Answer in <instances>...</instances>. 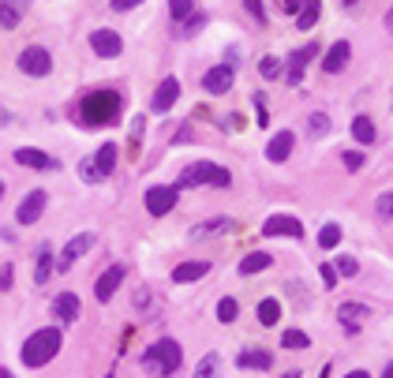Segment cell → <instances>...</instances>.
I'll return each mask as SVG.
<instances>
[{
	"instance_id": "1",
	"label": "cell",
	"mask_w": 393,
	"mask_h": 378,
	"mask_svg": "<svg viewBox=\"0 0 393 378\" xmlns=\"http://www.w3.org/2000/svg\"><path fill=\"white\" fill-rule=\"evenodd\" d=\"M79 116H83V124H90V127L113 124L116 116H120V94L116 90H94V94H86L83 105H79Z\"/></svg>"
},
{
	"instance_id": "2",
	"label": "cell",
	"mask_w": 393,
	"mask_h": 378,
	"mask_svg": "<svg viewBox=\"0 0 393 378\" xmlns=\"http://www.w3.org/2000/svg\"><path fill=\"white\" fill-rule=\"evenodd\" d=\"M60 344H64L60 330H57V326H46V330L30 333L19 356H23V363H27V367H46V363L53 360V356L60 352Z\"/></svg>"
},
{
	"instance_id": "3",
	"label": "cell",
	"mask_w": 393,
	"mask_h": 378,
	"mask_svg": "<svg viewBox=\"0 0 393 378\" xmlns=\"http://www.w3.org/2000/svg\"><path fill=\"white\" fill-rule=\"evenodd\" d=\"M180 344L172 341V337H161L158 344H150V349L143 352V367H146V374H158V378H169V374H177V367H180Z\"/></svg>"
},
{
	"instance_id": "4",
	"label": "cell",
	"mask_w": 393,
	"mask_h": 378,
	"mask_svg": "<svg viewBox=\"0 0 393 378\" xmlns=\"http://www.w3.org/2000/svg\"><path fill=\"white\" fill-rule=\"evenodd\" d=\"M199 183H217V188H228L233 183V176H228V169L221 165H210V161H195V165H188L180 172L177 188H199Z\"/></svg>"
},
{
	"instance_id": "5",
	"label": "cell",
	"mask_w": 393,
	"mask_h": 378,
	"mask_svg": "<svg viewBox=\"0 0 393 378\" xmlns=\"http://www.w3.org/2000/svg\"><path fill=\"white\" fill-rule=\"evenodd\" d=\"M19 71H23V75H34V79L49 75V71H53V52L41 49V46H27L23 52H19Z\"/></svg>"
},
{
	"instance_id": "6",
	"label": "cell",
	"mask_w": 393,
	"mask_h": 378,
	"mask_svg": "<svg viewBox=\"0 0 393 378\" xmlns=\"http://www.w3.org/2000/svg\"><path fill=\"white\" fill-rule=\"evenodd\" d=\"M90 247H94V232H79V236H71V240L64 244V251L57 255V262H53V266H57L60 274H68V270H71L75 262H79V258H83L86 251H90Z\"/></svg>"
},
{
	"instance_id": "7",
	"label": "cell",
	"mask_w": 393,
	"mask_h": 378,
	"mask_svg": "<svg viewBox=\"0 0 393 378\" xmlns=\"http://www.w3.org/2000/svg\"><path fill=\"white\" fill-rule=\"evenodd\" d=\"M146 210L154 214V218H161V214H169L172 206L180 202V188L172 183V188H146Z\"/></svg>"
},
{
	"instance_id": "8",
	"label": "cell",
	"mask_w": 393,
	"mask_h": 378,
	"mask_svg": "<svg viewBox=\"0 0 393 378\" xmlns=\"http://www.w3.org/2000/svg\"><path fill=\"white\" fill-rule=\"evenodd\" d=\"M177 98H180V83H177V75H169V79L158 83L154 98H150V113H169L177 105Z\"/></svg>"
},
{
	"instance_id": "9",
	"label": "cell",
	"mask_w": 393,
	"mask_h": 378,
	"mask_svg": "<svg viewBox=\"0 0 393 378\" xmlns=\"http://www.w3.org/2000/svg\"><path fill=\"white\" fill-rule=\"evenodd\" d=\"M300 232H303V225L292 214H270L262 221V236H300Z\"/></svg>"
},
{
	"instance_id": "10",
	"label": "cell",
	"mask_w": 393,
	"mask_h": 378,
	"mask_svg": "<svg viewBox=\"0 0 393 378\" xmlns=\"http://www.w3.org/2000/svg\"><path fill=\"white\" fill-rule=\"evenodd\" d=\"M46 191H30V195H23V202H19V210H15V221L19 225H34L38 218H41V210H46Z\"/></svg>"
},
{
	"instance_id": "11",
	"label": "cell",
	"mask_w": 393,
	"mask_h": 378,
	"mask_svg": "<svg viewBox=\"0 0 393 378\" xmlns=\"http://www.w3.org/2000/svg\"><path fill=\"white\" fill-rule=\"evenodd\" d=\"M90 49L97 52V57L113 60V57H120V49H124V41H120V34H116V30H94V34H90Z\"/></svg>"
},
{
	"instance_id": "12",
	"label": "cell",
	"mask_w": 393,
	"mask_h": 378,
	"mask_svg": "<svg viewBox=\"0 0 393 378\" xmlns=\"http://www.w3.org/2000/svg\"><path fill=\"white\" fill-rule=\"evenodd\" d=\"M233 68H228V64H217V68H210L206 71V79H202V86H206V94H217V98H221V94H228L233 90Z\"/></svg>"
},
{
	"instance_id": "13",
	"label": "cell",
	"mask_w": 393,
	"mask_h": 378,
	"mask_svg": "<svg viewBox=\"0 0 393 378\" xmlns=\"http://www.w3.org/2000/svg\"><path fill=\"white\" fill-rule=\"evenodd\" d=\"M348 57H352V46H348V41H333V46L326 49V57H322V71L326 75L345 71L348 68Z\"/></svg>"
},
{
	"instance_id": "14",
	"label": "cell",
	"mask_w": 393,
	"mask_h": 378,
	"mask_svg": "<svg viewBox=\"0 0 393 378\" xmlns=\"http://www.w3.org/2000/svg\"><path fill=\"white\" fill-rule=\"evenodd\" d=\"M120 281H124V266H109L102 277H97V285H94V296L102 300V304H109L113 300V293L120 288Z\"/></svg>"
},
{
	"instance_id": "15",
	"label": "cell",
	"mask_w": 393,
	"mask_h": 378,
	"mask_svg": "<svg viewBox=\"0 0 393 378\" xmlns=\"http://www.w3.org/2000/svg\"><path fill=\"white\" fill-rule=\"evenodd\" d=\"M15 161H19V165H27V169H38V172H53V169H57V158L41 154V150H30V146L15 150Z\"/></svg>"
},
{
	"instance_id": "16",
	"label": "cell",
	"mask_w": 393,
	"mask_h": 378,
	"mask_svg": "<svg viewBox=\"0 0 393 378\" xmlns=\"http://www.w3.org/2000/svg\"><path fill=\"white\" fill-rule=\"evenodd\" d=\"M315 52H319V46H303V49H296L289 57V83L296 86V83H303V68L315 60Z\"/></svg>"
},
{
	"instance_id": "17",
	"label": "cell",
	"mask_w": 393,
	"mask_h": 378,
	"mask_svg": "<svg viewBox=\"0 0 393 378\" xmlns=\"http://www.w3.org/2000/svg\"><path fill=\"white\" fill-rule=\"evenodd\" d=\"M210 274V262H202V258H191V262H180L177 270H172V281L177 285H191V281H199Z\"/></svg>"
},
{
	"instance_id": "18",
	"label": "cell",
	"mask_w": 393,
	"mask_h": 378,
	"mask_svg": "<svg viewBox=\"0 0 393 378\" xmlns=\"http://www.w3.org/2000/svg\"><path fill=\"white\" fill-rule=\"evenodd\" d=\"M292 143H296V139H292V132H277L274 139H270V146H266V161L281 165V161L292 154Z\"/></svg>"
},
{
	"instance_id": "19",
	"label": "cell",
	"mask_w": 393,
	"mask_h": 378,
	"mask_svg": "<svg viewBox=\"0 0 393 378\" xmlns=\"http://www.w3.org/2000/svg\"><path fill=\"white\" fill-rule=\"evenodd\" d=\"M270 363H274V356L266 349H247V352L236 356V367H244V371H266Z\"/></svg>"
},
{
	"instance_id": "20",
	"label": "cell",
	"mask_w": 393,
	"mask_h": 378,
	"mask_svg": "<svg viewBox=\"0 0 393 378\" xmlns=\"http://www.w3.org/2000/svg\"><path fill=\"white\" fill-rule=\"evenodd\" d=\"M23 12H27L23 0H0V27L15 30L19 23H23Z\"/></svg>"
},
{
	"instance_id": "21",
	"label": "cell",
	"mask_w": 393,
	"mask_h": 378,
	"mask_svg": "<svg viewBox=\"0 0 393 378\" xmlns=\"http://www.w3.org/2000/svg\"><path fill=\"white\" fill-rule=\"evenodd\" d=\"M236 229V221L233 218H210V221H199L191 229L195 240H202V236H221V232H233Z\"/></svg>"
},
{
	"instance_id": "22",
	"label": "cell",
	"mask_w": 393,
	"mask_h": 378,
	"mask_svg": "<svg viewBox=\"0 0 393 378\" xmlns=\"http://www.w3.org/2000/svg\"><path fill=\"white\" fill-rule=\"evenodd\" d=\"M53 311H57L60 322H75V318H79V296H75V293H60L57 300H53Z\"/></svg>"
},
{
	"instance_id": "23",
	"label": "cell",
	"mask_w": 393,
	"mask_h": 378,
	"mask_svg": "<svg viewBox=\"0 0 393 378\" xmlns=\"http://www.w3.org/2000/svg\"><path fill=\"white\" fill-rule=\"evenodd\" d=\"M319 12H322V0H300V8H296V27H300V30H311L315 23H319Z\"/></svg>"
},
{
	"instance_id": "24",
	"label": "cell",
	"mask_w": 393,
	"mask_h": 378,
	"mask_svg": "<svg viewBox=\"0 0 393 378\" xmlns=\"http://www.w3.org/2000/svg\"><path fill=\"white\" fill-rule=\"evenodd\" d=\"M94 169H97V176H109V172L116 169V143H105L102 150H97V158H94Z\"/></svg>"
},
{
	"instance_id": "25",
	"label": "cell",
	"mask_w": 393,
	"mask_h": 378,
	"mask_svg": "<svg viewBox=\"0 0 393 378\" xmlns=\"http://www.w3.org/2000/svg\"><path fill=\"white\" fill-rule=\"evenodd\" d=\"M270 266H274V258H270L266 251H251L247 258H244V262H240V274H262V270H270Z\"/></svg>"
},
{
	"instance_id": "26",
	"label": "cell",
	"mask_w": 393,
	"mask_h": 378,
	"mask_svg": "<svg viewBox=\"0 0 393 378\" xmlns=\"http://www.w3.org/2000/svg\"><path fill=\"white\" fill-rule=\"evenodd\" d=\"M367 315H371V311H367L364 304H341V307H337V318H341L348 330H356L359 318H367Z\"/></svg>"
},
{
	"instance_id": "27",
	"label": "cell",
	"mask_w": 393,
	"mask_h": 378,
	"mask_svg": "<svg viewBox=\"0 0 393 378\" xmlns=\"http://www.w3.org/2000/svg\"><path fill=\"white\" fill-rule=\"evenodd\" d=\"M352 139H356V143H364V146L375 143V124H371V116H356V120H352Z\"/></svg>"
},
{
	"instance_id": "28",
	"label": "cell",
	"mask_w": 393,
	"mask_h": 378,
	"mask_svg": "<svg viewBox=\"0 0 393 378\" xmlns=\"http://www.w3.org/2000/svg\"><path fill=\"white\" fill-rule=\"evenodd\" d=\"M277 318H281V304H277V300H262V304H258V322H262V326H274Z\"/></svg>"
},
{
	"instance_id": "29",
	"label": "cell",
	"mask_w": 393,
	"mask_h": 378,
	"mask_svg": "<svg viewBox=\"0 0 393 378\" xmlns=\"http://www.w3.org/2000/svg\"><path fill=\"white\" fill-rule=\"evenodd\" d=\"M180 23H184V27H180V34H184V38H191V34H199V30L206 27V15H202V12H191V15H184Z\"/></svg>"
},
{
	"instance_id": "30",
	"label": "cell",
	"mask_w": 393,
	"mask_h": 378,
	"mask_svg": "<svg viewBox=\"0 0 393 378\" xmlns=\"http://www.w3.org/2000/svg\"><path fill=\"white\" fill-rule=\"evenodd\" d=\"M236 315H240V304L233 296H225L221 304H217V322H225V326H228V322H236Z\"/></svg>"
},
{
	"instance_id": "31",
	"label": "cell",
	"mask_w": 393,
	"mask_h": 378,
	"mask_svg": "<svg viewBox=\"0 0 393 378\" xmlns=\"http://www.w3.org/2000/svg\"><path fill=\"white\" fill-rule=\"evenodd\" d=\"M319 244L326 247V251H330V247H337V244H341V225H322V232H319Z\"/></svg>"
},
{
	"instance_id": "32",
	"label": "cell",
	"mask_w": 393,
	"mask_h": 378,
	"mask_svg": "<svg viewBox=\"0 0 393 378\" xmlns=\"http://www.w3.org/2000/svg\"><path fill=\"white\" fill-rule=\"evenodd\" d=\"M281 344H285V349H308L311 337H308V333H300V330H285V333H281Z\"/></svg>"
},
{
	"instance_id": "33",
	"label": "cell",
	"mask_w": 393,
	"mask_h": 378,
	"mask_svg": "<svg viewBox=\"0 0 393 378\" xmlns=\"http://www.w3.org/2000/svg\"><path fill=\"white\" fill-rule=\"evenodd\" d=\"M333 270H337V277H356V274H359V262H356L352 255H341V258L333 262Z\"/></svg>"
},
{
	"instance_id": "34",
	"label": "cell",
	"mask_w": 393,
	"mask_h": 378,
	"mask_svg": "<svg viewBox=\"0 0 393 378\" xmlns=\"http://www.w3.org/2000/svg\"><path fill=\"white\" fill-rule=\"evenodd\" d=\"M258 75H262V79H277V75H281V60L277 57H262L258 60Z\"/></svg>"
},
{
	"instance_id": "35",
	"label": "cell",
	"mask_w": 393,
	"mask_h": 378,
	"mask_svg": "<svg viewBox=\"0 0 393 378\" xmlns=\"http://www.w3.org/2000/svg\"><path fill=\"white\" fill-rule=\"evenodd\" d=\"M191 12H195V0H169V15L177 19V23L184 15H191Z\"/></svg>"
},
{
	"instance_id": "36",
	"label": "cell",
	"mask_w": 393,
	"mask_h": 378,
	"mask_svg": "<svg viewBox=\"0 0 393 378\" xmlns=\"http://www.w3.org/2000/svg\"><path fill=\"white\" fill-rule=\"evenodd\" d=\"M49 274H53V255L41 251V255H38V274H34V281H38V285H46Z\"/></svg>"
},
{
	"instance_id": "37",
	"label": "cell",
	"mask_w": 393,
	"mask_h": 378,
	"mask_svg": "<svg viewBox=\"0 0 393 378\" xmlns=\"http://www.w3.org/2000/svg\"><path fill=\"white\" fill-rule=\"evenodd\" d=\"M308 127H311V135H326V132H330V116H326V113H311Z\"/></svg>"
},
{
	"instance_id": "38",
	"label": "cell",
	"mask_w": 393,
	"mask_h": 378,
	"mask_svg": "<svg viewBox=\"0 0 393 378\" xmlns=\"http://www.w3.org/2000/svg\"><path fill=\"white\" fill-rule=\"evenodd\" d=\"M244 8L255 23H266V4H262V0H244Z\"/></svg>"
},
{
	"instance_id": "39",
	"label": "cell",
	"mask_w": 393,
	"mask_h": 378,
	"mask_svg": "<svg viewBox=\"0 0 393 378\" xmlns=\"http://www.w3.org/2000/svg\"><path fill=\"white\" fill-rule=\"evenodd\" d=\"M214 371H217V356H206V360L195 367V378H214Z\"/></svg>"
},
{
	"instance_id": "40",
	"label": "cell",
	"mask_w": 393,
	"mask_h": 378,
	"mask_svg": "<svg viewBox=\"0 0 393 378\" xmlns=\"http://www.w3.org/2000/svg\"><path fill=\"white\" fill-rule=\"evenodd\" d=\"M79 176L86 180V183H97L102 176H97V169H94V161H79Z\"/></svg>"
},
{
	"instance_id": "41",
	"label": "cell",
	"mask_w": 393,
	"mask_h": 378,
	"mask_svg": "<svg viewBox=\"0 0 393 378\" xmlns=\"http://www.w3.org/2000/svg\"><path fill=\"white\" fill-rule=\"evenodd\" d=\"M341 161H345V169H352V172H356V169H364V154H359V150H348V154H345Z\"/></svg>"
},
{
	"instance_id": "42",
	"label": "cell",
	"mask_w": 393,
	"mask_h": 378,
	"mask_svg": "<svg viewBox=\"0 0 393 378\" xmlns=\"http://www.w3.org/2000/svg\"><path fill=\"white\" fill-rule=\"evenodd\" d=\"M319 274H322V281H326V288H333V285H337V270H333V262H322Z\"/></svg>"
},
{
	"instance_id": "43",
	"label": "cell",
	"mask_w": 393,
	"mask_h": 378,
	"mask_svg": "<svg viewBox=\"0 0 393 378\" xmlns=\"http://www.w3.org/2000/svg\"><path fill=\"white\" fill-rule=\"evenodd\" d=\"M378 214L382 218H393V191H386V195L378 199Z\"/></svg>"
},
{
	"instance_id": "44",
	"label": "cell",
	"mask_w": 393,
	"mask_h": 378,
	"mask_svg": "<svg viewBox=\"0 0 393 378\" xmlns=\"http://www.w3.org/2000/svg\"><path fill=\"white\" fill-rule=\"evenodd\" d=\"M255 109H258V124L266 127V124H270V113H266V102H262V94H255Z\"/></svg>"
},
{
	"instance_id": "45",
	"label": "cell",
	"mask_w": 393,
	"mask_h": 378,
	"mask_svg": "<svg viewBox=\"0 0 393 378\" xmlns=\"http://www.w3.org/2000/svg\"><path fill=\"white\" fill-rule=\"evenodd\" d=\"M0 288H4V293H8V288H12V266H0Z\"/></svg>"
},
{
	"instance_id": "46",
	"label": "cell",
	"mask_w": 393,
	"mask_h": 378,
	"mask_svg": "<svg viewBox=\"0 0 393 378\" xmlns=\"http://www.w3.org/2000/svg\"><path fill=\"white\" fill-rule=\"evenodd\" d=\"M143 0H113V12H131V8H139Z\"/></svg>"
},
{
	"instance_id": "47",
	"label": "cell",
	"mask_w": 393,
	"mask_h": 378,
	"mask_svg": "<svg viewBox=\"0 0 393 378\" xmlns=\"http://www.w3.org/2000/svg\"><path fill=\"white\" fill-rule=\"evenodd\" d=\"M277 8H281V12H289V15H296L300 0H277Z\"/></svg>"
},
{
	"instance_id": "48",
	"label": "cell",
	"mask_w": 393,
	"mask_h": 378,
	"mask_svg": "<svg viewBox=\"0 0 393 378\" xmlns=\"http://www.w3.org/2000/svg\"><path fill=\"white\" fill-rule=\"evenodd\" d=\"M225 64H228V68H233V64H240V52L228 49V52H225Z\"/></svg>"
},
{
	"instance_id": "49",
	"label": "cell",
	"mask_w": 393,
	"mask_h": 378,
	"mask_svg": "<svg viewBox=\"0 0 393 378\" xmlns=\"http://www.w3.org/2000/svg\"><path fill=\"white\" fill-rule=\"evenodd\" d=\"M386 27H389V34H393V8L386 12Z\"/></svg>"
},
{
	"instance_id": "50",
	"label": "cell",
	"mask_w": 393,
	"mask_h": 378,
	"mask_svg": "<svg viewBox=\"0 0 393 378\" xmlns=\"http://www.w3.org/2000/svg\"><path fill=\"white\" fill-rule=\"evenodd\" d=\"M345 378H371L367 371H352V374H345Z\"/></svg>"
},
{
	"instance_id": "51",
	"label": "cell",
	"mask_w": 393,
	"mask_h": 378,
	"mask_svg": "<svg viewBox=\"0 0 393 378\" xmlns=\"http://www.w3.org/2000/svg\"><path fill=\"white\" fill-rule=\"evenodd\" d=\"M382 378H393V363H386V371H382Z\"/></svg>"
},
{
	"instance_id": "52",
	"label": "cell",
	"mask_w": 393,
	"mask_h": 378,
	"mask_svg": "<svg viewBox=\"0 0 393 378\" xmlns=\"http://www.w3.org/2000/svg\"><path fill=\"white\" fill-rule=\"evenodd\" d=\"M319 378H330V363H326V367H322V371H319Z\"/></svg>"
},
{
	"instance_id": "53",
	"label": "cell",
	"mask_w": 393,
	"mask_h": 378,
	"mask_svg": "<svg viewBox=\"0 0 393 378\" xmlns=\"http://www.w3.org/2000/svg\"><path fill=\"white\" fill-rule=\"evenodd\" d=\"M281 378H300V371H289V374H281Z\"/></svg>"
},
{
	"instance_id": "54",
	"label": "cell",
	"mask_w": 393,
	"mask_h": 378,
	"mask_svg": "<svg viewBox=\"0 0 393 378\" xmlns=\"http://www.w3.org/2000/svg\"><path fill=\"white\" fill-rule=\"evenodd\" d=\"M341 4H345V8H352V4H359V0H341Z\"/></svg>"
},
{
	"instance_id": "55",
	"label": "cell",
	"mask_w": 393,
	"mask_h": 378,
	"mask_svg": "<svg viewBox=\"0 0 393 378\" xmlns=\"http://www.w3.org/2000/svg\"><path fill=\"white\" fill-rule=\"evenodd\" d=\"M0 195H4V183H0Z\"/></svg>"
}]
</instances>
